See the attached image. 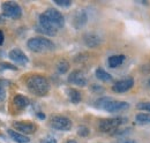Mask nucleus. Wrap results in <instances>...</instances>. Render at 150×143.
I'll return each instance as SVG.
<instances>
[{"mask_svg":"<svg viewBox=\"0 0 150 143\" xmlns=\"http://www.w3.org/2000/svg\"><path fill=\"white\" fill-rule=\"evenodd\" d=\"M38 31L47 36H54L59 29L65 25V18L62 14L54 8H49L39 16Z\"/></svg>","mask_w":150,"mask_h":143,"instance_id":"nucleus-1","label":"nucleus"},{"mask_svg":"<svg viewBox=\"0 0 150 143\" xmlns=\"http://www.w3.org/2000/svg\"><path fill=\"white\" fill-rule=\"evenodd\" d=\"M28 90L38 97H44L50 91V83L46 77L40 75H33L27 80Z\"/></svg>","mask_w":150,"mask_h":143,"instance_id":"nucleus-2","label":"nucleus"},{"mask_svg":"<svg viewBox=\"0 0 150 143\" xmlns=\"http://www.w3.org/2000/svg\"><path fill=\"white\" fill-rule=\"evenodd\" d=\"M95 106L97 108L108 111V112H119V111H125L129 108V104L127 102H121V101H115L111 97H102L96 101Z\"/></svg>","mask_w":150,"mask_h":143,"instance_id":"nucleus-3","label":"nucleus"},{"mask_svg":"<svg viewBox=\"0 0 150 143\" xmlns=\"http://www.w3.org/2000/svg\"><path fill=\"white\" fill-rule=\"evenodd\" d=\"M27 46L30 51L43 53V52H50L54 50V43L45 37H35L28 40Z\"/></svg>","mask_w":150,"mask_h":143,"instance_id":"nucleus-4","label":"nucleus"},{"mask_svg":"<svg viewBox=\"0 0 150 143\" xmlns=\"http://www.w3.org/2000/svg\"><path fill=\"white\" fill-rule=\"evenodd\" d=\"M1 8H2V14L9 18L16 20L21 18L22 15V9L19 4L15 1H6L2 4Z\"/></svg>","mask_w":150,"mask_h":143,"instance_id":"nucleus-5","label":"nucleus"},{"mask_svg":"<svg viewBox=\"0 0 150 143\" xmlns=\"http://www.w3.org/2000/svg\"><path fill=\"white\" fill-rule=\"evenodd\" d=\"M127 121L126 118H111V119H103L100 120L98 128L100 132L103 133H110L114 130L115 128H118L119 126H121L122 124H125Z\"/></svg>","mask_w":150,"mask_h":143,"instance_id":"nucleus-6","label":"nucleus"},{"mask_svg":"<svg viewBox=\"0 0 150 143\" xmlns=\"http://www.w3.org/2000/svg\"><path fill=\"white\" fill-rule=\"evenodd\" d=\"M50 125L53 129L57 130H71L72 129V121L67 118V117H64V115H52L51 117V120H50Z\"/></svg>","mask_w":150,"mask_h":143,"instance_id":"nucleus-7","label":"nucleus"},{"mask_svg":"<svg viewBox=\"0 0 150 143\" xmlns=\"http://www.w3.org/2000/svg\"><path fill=\"white\" fill-rule=\"evenodd\" d=\"M133 86H134V80L132 77H127V79L120 80L117 83H114L112 87V90L117 93H124V92L132 89Z\"/></svg>","mask_w":150,"mask_h":143,"instance_id":"nucleus-8","label":"nucleus"},{"mask_svg":"<svg viewBox=\"0 0 150 143\" xmlns=\"http://www.w3.org/2000/svg\"><path fill=\"white\" fill-rule=\"evenodd\" d=\"M68 81L72 83V84H75L77 87H86L87 86V77L84 76L83 72L81 71H73L69 76H68Z\"/></svg>","mask_w":150,"mask_h":143,"instance_id":"nucleus-9","label":"nucleus"},{"mask_svg":"<svg viewBox=\"0 0 150 143\" xmlns=\"http://www.w3.org/2000/svg\"><path fill=\"white\" fill-rule=\"evenodd\" d=\"M9 58L14 62H16L19 65H22V66H24V65H27L29 62L28 57L24 54L23 51H21L20 49H13V50H11L9 51Z\"/></svg>","mask_w":150,"mask_h":143,"instance_id":"nucleus-10","label":"nucleus"},{"mask_svg":"<svg viewBox=\"0 0 150 143\" xmlns=\"http://www.w3.org/2000/svg\"><path fill=\"white\" fill-rule=\"evenodd\" d=\"M13 127L21 134H33L36 132V126L31 122H24V121H16L13 124Z\"/></svg>","mask_w":150,"mask_h":143,"instance_id":"nucleus-11","label":"nucleus"},{"mask_svg":"<svg viewBox=\"0 0 150 143\" xmlns=\"http://www.w3.org/2000/svg\"><path fill=\"white\" fill-rule=\"evenodd\" d=\"M83 42L84 44L90 47V49H95L97 46H99L102 44V38L97 34H94V33H89V34H86L84 37H83Z\"/></svg>","mask_w":150,"mask_h":143,"instance_id":"nucleus-12","label":"nucleus"},{"mask_svg":"<svg viewBox=\"0 0 150 143\" xmlns=\"http://www.w3.org/2000/svg\"><path fill=\"white\" fill-rule=\"evenodd\" d=\"M88 21V15L83 9H80L79 12L75 13L74 20H73V24L76 29H80L82 27H84V24Z\"/></svg>","mask_w":150,"mask_h":143,"instance_id":"nucleus-13","label":"nucleus"},{"mask_svg":"<svg viewBox=\"0 0 150 143\" xmlns=\"http://www.w3.org/2000/svg\"><path fill=\"white\" fill-rule=\"evenodd\" d=\"M8 135L12 137L13 141H15L16 143H29L30 142V139L23 134H21L16 130H13V129H8Z\"/></svg>","mask_w":150,"mask_h":143,"instance_id":"nucleus-14","label":"nucleus"},{"mask_svg":"<svg viewBox=\"0 0 150 143\" xmlns=\"http://www.w3.org/2000/svg\"><path fill=\"white\" fill-rule=\"evenodd\" d=\"M125 60V55L124 54H115V55H111L108 60V64L111 68H117L119 67Z\"/></svg>","mask_w":150,"mask_h":143,"instance_id":"nucleus-15","label":"nucleus"},{"mask_svg":"<svg viewBox=\"0 0 150 143\" xmlns=\"http://www.w3.org/2000/svg\"><path fill=\"white\" fill-rule=\"evenodd\" d=\"M95 74H96V77H97L98 80L103 81V82H110V81H112L111 74H109L108 72L104 71L103 68H97Z\"/></svg>","mask_w":150,"mask_h":143,"instance_id":"nucleus-16","label":"nucleus"},{"mask_svg":"<svg viewBox=\"0 0 150 143\" xmlns=\"http://www.w3.org/2000/svg\"><path fill=\"white\" fill-rule=\"evenodd\" d=\"M14 104L18 108H24L29 104V99L25 97V96H22V95H16L14 97Z\"/></svg>","mask_w":150,"mask_h":143,"instance_id":"nucleus-17","label":"nucleus"},{"mask_svg":"<svg viewBox=\"0 0 150 143\" xmlns=\"http://www.w3.org/2000/svg\"><path fill=\"white\" fill-rule=\"evenodd\" d=\"M67 92H68V97H69V101L72 102V103H74V104H77V103H80L81 102V93H80V91H77L76 89H68L67 90Z\"/></svg>","mask_w":150,"mask_h":143,"instance_id":"nucleus-18","label":"nucleus"},{"mask_svg":"<svg viewBox=\"0 0 150 143\" xmlns=\"http://www.w3.org/2000/svg\"><path fill=\"white\" fill-rule=\"evenodd\" d=\"M135 120L140 125H149L150 114L149 113H139V114L135 115Z\"/></svg>","mask_w":150,"mask_h":143,"instance_id":"nucleus-19","label":"nucleus"},{"mask_svg":"<svg viewBox=\"0 0 150 143\" xmlns=\"http://www.w3.org/2000/svg\"><path fill=\"white\" fill-rule=\"evenodd\" d=\"M69 69V64L67 60H60L57 65V71L60 74H66Z\"/></svg>","mask_w":150,"mask_h":143,"instance_id":"nucleus-20","label":"nucleus"},{"mask_svg":"<svg viewBox=\"0 0 150 143\" xmlns=\"http://www.w3.org/2000/svg\"><path fill=\"white\" fill-rule=\"evenodd\" d=\"M89 128L88 127H86V126H80L79 127V129H77V134L80 135V136H88L89 135Z\"/></svg>","mask_w":150,"mask_h":143,"instance_id":"nucleus-21","label":"nucleus"},{"mask_svg":"<svg viewBox=\"0 0 150 143\" xmlns=\"http://www.w3.org/2000/svg\"><path fill=\"white\" fill-rule=\"evenodd\" d=\"M136 107L139 108V110H141V111H148L150 112V102L148 103H146V102H143V103H139Z\"/></svg>","mask_w":150,"mask_h":143,"instance_id":"nucleus-22","label":"nucleus"},{"mask_svg":"<svg viewBox=\"0 0 150 143\" xmlns=\"http://www.w3.org/2000/svg\"><path fill=\"white\" fill-rule=\"evenodd\" d=\"M54 4L60 6V7H69L72 5V1H69V0H56Z\"/></svg>","mask_w":150,"mask_h":143,"instance_id":"nucleus-23","label":"nucleus"},{"mask_svg":"<svg viewBox=\"0 0 150 143\" xmlns=\"http://www.w3.org/2000/svg\"><path fill=\"white\" fill-rule=\"evenodd\" d=\"M5 69H13V71H16L18 68L11 64H7V62H4V64H0V72L5 71Z\"/></svg>","mask_w":150,"mask_h":143,"instance_id":"nucleus-24","label":"nucleus"},{"mask_svg":"<svg viewBox=\"0 0 150 143\" xmlns=\"http://www.w3.org/2000/svg\"><path fill=\"white\" fill-rule=\"evenodd\" d=\"M5 97H6V90H5L2 81H0V102H4Z\"/></svg>","mask_w":150,"mask_h":143,"instance_id":"nucleus-25","label":"nucleus"},{"mask_svg":"<svg viewBox=\"0 0 150 143\" xmlns=\"http://www.w3.org/2000/svg\"><path fill=\"white\" fill-rule=\"evenodd\" d=\"M42 143H57V140L53 136H46L44 140H42Z\"/></svg>","mask_w":150,"mask_h":143,"instance_id":"nucleus-26","label":"nucleus"},{"mask_svg":"<svg viewBox=\"0 0 150 143\" xmlns=\"http://www.w3.org/2000/svg\"><path fill=\"white\" fill-rule=\"evenodd\" d=\"M4 43V34H2V31L0 30V45Z\"/></svg>","mask_w":150,"mask_h":143,"instance_id":"nucleus-27","label":"nucleus"},{"mask_svg":"<svg viewBox=\"0 0 150 143\" xmlns=\"http://www.w3.org/2000/svg\"><path fill=\"white\" fill-rule=\"evenodd\" d=\"M119 143H136L135 141H133V140H125V141H121V142Z\"/></svg>","mask_w":150,"mask_h":143,"instance_id":"nucleus-28","label":"nucleus"},{"mask_svg":"<svg viewBox=\"0 0 150 143\" xmlns=\"http://www.w3.org/2000/svg\"><path fill=\"white\" fill-rule=\"evenodd\" d=\"M37 117L38 118H40V119H45V114H43V113H38Z\"/></svg>","mask_w":150,"mask_h":143,"instance_id":"nucleus-29","label":"nucleus"},{"mask_svg":"<svg viewBox=\"0 0 150 143\" xmlns=\"http://www.w3.org/2000/svg\"><path fill=\"white\" fill-rule=\"evenodd\" d=\"M66 143H77V142H76L75 140H68V141H67Z\"/></svg>","mask_w":150,"mask_h":143,"instance_id":"nucleus-30","label":"nucleus"},{"mask_svg":"<svg viewBox=\"0 0 150 143\" xmlns=\"http://www.w3.org/2000/svg\"><path fill=\"white\" fill-rule=\"evenodd\" d=\"M149 86H150V79H149Z\"/></svg>","mask_w":150,"mask_h":143,"instance_id":"nucleus-31","label":"nucleus"}]
</instances>
